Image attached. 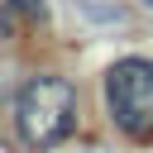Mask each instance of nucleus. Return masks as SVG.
Returning a JSON list of instances; mask_svg holds the SVG:
<instances>
[{
  "mask_svg": "<svg viewBox=\"0 0 153 153\" xmlns=\"http://www.w3.org/2000/svg\"><path fill=\"white\" fill-rule=\"evenodd\" d=\"M14 129L24 139V148H57L72 129H76V86L67 76H29L19 86L14 100Z\"/></svg>",
  "mask_w": 153,
  "mask_h": 153,
  "instance_id": "1",
  "label": "nucleus"
},
{
  "mask_svg": "<svg viewBox=\"0 0 153 153\" xmlns=\"http://www.w3.org/2000/svg\"><path fill=\"white\" fill-rule=\"evenodd\" d=\"M105 115L124 139L134 143L153 139V62L148 57H120L105 72Z\"/></svg>",
  "mask_w": 153,
  "mask_h": 153,
  "instance_id": "2",
  "label": "nucleus"
},
{
  "mask_svg": "<svg viewBox=\"0 0 153 153\" xmlns=\"http://www.w3.org/2000/svg\"><path fill=\"white\" fill-rule=\"evenodd\" d=\"M0 38H10V19L5 14H0Z\"/></svg>",
  "mask_w": 153,
  "mask_h": 153,
  "instance_id": "3",
  "label": "nucleus"
}]
</instances>
